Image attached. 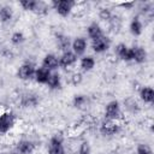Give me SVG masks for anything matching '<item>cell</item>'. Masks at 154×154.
I'll return each instance as SVG.
<instances>
[{
	"mask_svg": "<svg viewBox=\"0 0 154 154\" xmlns=\"http://www.w3.org/2000/svg\"><path fill=\"white\" fill-rule=\"evenodd\" d=\"M76 6L77 2L73 0H53L51 2V7L55 11L57 14H59L63 18L69 17Z\"/></svg>",
	"mask_w": 154,
	"mask_h": 154,
	"instance_id": "obj_1",
	"label": "cell"
},
{
	"mask_svg": "<svg viewBox=\"0 0 154 154\" xmlns=\"http://www.w3.org/2000/svg\"><path fill=\"white\" fill-rule=\"evenodd\" d=\"M17 123V116L12 111L0 112V135L8 134Z\"/></svg>",
	"mask_w": 154,
	"mask_h": 154,
	"instance_id": "obj_2",
	"label": "cell"
},
{
	"mask_svg": "<svg viewBox=\"0 0 154 154\" xmlns=\"http://www.w3.org/2000/svg\"><path fill=\"white\" fill-rule=\"evenodd\" d=\"M17 101H18V105L20 107H25V108L36 107L40 103V95H37L34 91L26 90V91H23L18 95Z\"/></svg>",
	"mask_w": 154,
	"mask_h": 154,
	"instance_id": "obj_3",
	"label": "cell"
},
{
	"mask_svg": "<svg viewBox=\"0 0 154 154\" xmlns=\"http://www.w3.org/2000/svg\"><path fill=\"white\" fill-rule=\"evenodd\" d=\"M47 154H66L64 137L60 134H55L49 138L47 146Z\"/></svg>",
	"mask_w": 154,
	"mask_h": 154,
	"instance_id": "obj_4",
	"label": "cell"
},
{
	"mask_svg": "<svg viewBox=\"0 0 154 154\" xmlns=\"http://www.w3.org/2000/svg\"><path fill=\"white\" fill-rule=\"evenodd\" d=\"M122 130V124L118 120H107L105 119L99 128V131L102 136L106 137H112L116 136L117 134H119Z\"/></svg>",
	"mask_w": 154,
	"mask_h": 154,
	"instance_id": "obj_5",
	"label": "cell"
},
{
	"mask_svg": "<svg viewBox=\"0 0 154 154\" xmlns=\"http://www.w3.org/2000/svg\"><path fill=\"white\" fill-rule=\"evenodd\" d=\"M105 119L107 120H120L122 119V106L119 101L112 100L105 106Z\"/></svg>",
	"mask_w": 154,
	"mask_h": 154,
	"instance_id": "obj_6",
	"label": "cell"
},
{
	"mask_svg": "<svg viewBox=\"0 0 154 154\" xmlns=\"http://www.w3.org/2000/svg\"><path fill=\"white\" fill-rule=\"evenodd\" d=\"M35 71H36V66L30 61H25L17 69V77L22 81H30L34 79Z\"/></svg>",
	"mask_w": 154,
	"mask_h": 154,
	"instance_id": "obj_7",
	"label": "cell"
},
{
	"mask_svg": "<svg viewBox=\"0 0 154 154\" xmlns=\"http://www.w3.org/2000/svg\"><path fill=\"white\" fill-rule=\"evenodd\" d=\"M109 47H111V40L106 35L91 41V49L96 54H102V53L107 52L109 49Z\"/></svg>",
	"mask_w": 154,
	"mask_h": 154,
	"instance_id": "obj_8",
	"label": "cell"
},
{
	"mask_svg": "<svg viewBox=\"0 0 154 154\" xmlns=\"http://www.w3.org/2000/svg\"><path fill=\"white\" fill-rule=\"evenodd\" d=\"M36 149V144L34 141L29 138H22L16 143V153L17 154H32Z\"/></svg>",
	"mask_w": 154,
	"mask_h": 154,
	"instance_id": "obj_9",
	"label": "cell"
},
{
	"mask_svg": "<svg viewBox=\"0 0 154 154\" xmlns=\"http://www.w3.org/2000/svg\"><path fill=\"white\" fill-rule=\"evenodd\" d=\"M88 48V41L83 36H77L71 41V51L77 55H84L85 51Z\"/></svg>",
	"mask_w": 154,
	"mask_h": 154,
	"instance_id": "obj_10",
	"label": "cell"
},
{
	"mask_svg": "<svg viewBox=\"0 0 154 154\" xmlns=\"http://www.w3.org/2000/svg\"><path fill=\"white\" fill-rule=\"evenodd\" d=\"M59 58V67H63V69H69L71 66H73L76 63H77V59L78 57L70 49V51H66V52H63Z\"/></svg>",
	"mask_w": 154,
	"mask_h": 154,
	"instance_id": "obj_11",
	"label": "cell"
},
{
	"mask_svg": "<svg viewBox=\"0 0 154 154\" xmlns=\"http://www.w3.org/2000/svg\"><path fill=\"white\" fill-rule=\"evenodd\" d=\"M114 54L117 58H119L123 61H132V52H131V47L126 46L125 43H118L114 47Z\"/></svg>",
	"mask_w": 154,
	"mask_h": 154,
	"instance_id": "obj_12",
	"label": "cell"
},
{
	"mask_svg": "<svg viewBox=\"0 0 154 154\" xmlns=\"http://www.w3.org/2000/svg\"><path fill=\"white\" fill-rule=\"evenodd\" d=\"M41 66L47 69V70H49L51 72L57 71L58 67H59V58L53 53H48V54H46L43 57Z\"/></svg>",
	"mask_w": 154,
	"mask_h": 154,
	"instance_id": "obj_13",
	"label": "cell"
},
{
	"mask_svg": "<svg viewBox=\"0 0 154 154\" xmlns=\"http://www.w3.org/2000/svg\"><path fill=\"white\" fill-rule=\"evenodd\" d=\"M131 52H132V61H135L136 64H143L147 61L148 53L142 46H132Z\"/></svg>",
	"mask_w": 154,
	"mask_h": 154,
	"instance_id": "obj_14",
	"label": "cell"
},
{
	"mask_svg": "<svg viewBox=\"0 0 154 154\" xmlns=\"http://www.w3.org/2000/svg\"><path fill=\"white\" fill-rule=\"evenodd\" d=\"M140 100L146 105H152L154 102V89L149 85H144L138 91Z\"/></svg>",
	"mask_w": 154,
	"mask_h": 154,
	"instance_id": "obj_15",
	"label": "cell"
},
{
	"mask_svg": "<svg viewBox=\"0 0 154 154\" xmlns=\"http://www.w3.org/2000/svg\"><path fill=\"white\" fill-rule=\"evenodd\" d=\"M55 46L59 51L66 52L71 48V38L65 34H55Z\"/></svg>",
	"mask_w": 154,
	"mask_h": 154,
	"instance_id": "obj_16",
	"label": "cell"
},
{
	"mask_svg": "<svg viewBox=\"0 0 154 154\" xmlns=\"http://www.w3.org/2000/svg\"><path fill=\"white\" fill-rule=\"evenodd\" d=\"M87 35L91 41H94V40L99 38V37L103 36L105 34H103V30H102L101 25L99 23H96V22H93L87 26Z\"/></svg>",
	"mask_w": 154,
	"mask_h": 154,
	"instance_id": "obj_17",
	"label": "cell"
},
{
	"mask_svg": "<svg viewBox=\"0 0 154 154\" xmlns=\"http://www.w3.org/2000/svg\"><path fill=\"white\" fill-rule=\"evenodd\" d=\"M129 30H130L132 36H140L142 34V31H143V22L141 20L140 16H135L131 19V22L129 24Z\"/></svg>",
	"mask_w": 154,
	"mask_h": 154,
	"instance_id": "obj_18",
	"label": "cell"
},
{
	"mask_svg": "<svg viewBox=\"0 0 154 154\" xmlns=\"http://www.w3.org/2000/svg\"><path fill=\"white\" fill-rule=\"evenodd\" d=\"M95 65H96V60L93 55H83L79 59V67L84 72H89V71L94 70Z\"/></svg>",
	"mask_w": 154,
	"mask_h": 154,
	"instance_id": "obj_19",
	"label": "cell"
},
{
	"mask_svg": "<svg viewBox=\"0 0 154 154\" xmlns=\"http://www.w3.org/2000/svg\"><path fill=\"white\" fill-rule=\"evenodd\" d=\"M61 84H63V81H61V76L59 75V72H57V71L51 72L49 78H48L46 85L51 90H58V89L61 88Z\"/></svg>",
	"mask_w": 154,
	"mask_h": 154,
	"instance_id": "obj_20",
	"label": "cell"
},
{
	"mask_svg": "<svg viewBox=\"0 0 154 154\" xmlns=\"http://www.w3.org/2000/svg\"><path fill=\"white\" fill-rule=\"evenodd\" d=\"M49 75H51V71L40 66V67H36V71H35V75H34V79L37 84H46L48 78H49Z\"/></svg>",
	"mask_w": 154,
	"mask_h": 154,
	"instance_id": "obj_21",
	"label": "cell"
},
{
	"mask_svg": "<svg viewBox=\"0 0 154 154\" xmlns=\"http://www.w3.org/2000/svg\"><path fill=\"white\" fill-rule=\"evenodd\" d=\"M13 19V10L12 7L4 5L0 6V23L1 24H8Z\"/></svg>",
	"mask_w": 154,
	"mask_h": 154,
	"instance_id": "obj_22",
	"label": "cell"
},
{
	"mask_svg": "<svg viewBox=\"0 0 154 154\" xmlns=\"http://www.w3.org/2000/svg\"><path fill=\"white\" fill-rule=\"evenodd\" d=\"M124 109L130 114H137L141 111V107L134 97H128L124 100Z\"/></svg>",
	"mask_w": 154,
	"mask_h": 154,
	"instance_id": "obj_23",
	"label": "cell"
},
{
	"mask_svg": "<svg viewBox=\"0 0 154 154\" xmlns=\"http://www.w3.org/2000/svg\"><path fill=\"white\" fill-rule=\"evenodd\" d=\"M49 7H51V4H47L45 1H40V0H36V5H35V8H34V13L38 14V16H45L48 13L49 11Z\"/></svg>",
	"mask_w": 154,
	"mask_h": 154,
	"instance_id": "obj_24",
	"label": "cell"
},
{
	"mask_svg": "<svg viewBox=\"0 0 154 154\" xmlns=\"http://www.w3.org/2000/svg\"><path fill=\"white\" fill-rule=\"evenodd\" d=\"M88 96L87 95H83V94H78V95H75L73 99H72V105L73 107L76 108H83L87 103H88Z\"/></svg>",
	"mask_w": 154,
	"mask_h": 154,
	"instance_id": "obj_25",
	"label": "cell"
},
{
	"mask_svg": "<svg viewBox=\"0 0 154 154\" xmlns=\"http://www.w3.org/2000/svg\"><path fill=\"white\" fill-rule=\"evenodd\" d=\"M113 17H114V14H113V12H112L111 8H108V7H102V8L99 10V18H100L101 20L109 23V22L113 19Z\"/></svg>",
	"mask_w": 154,
	"mask_h": 154,
	"instance_id": "obj_26",
	"label": "cell"
},
{
	"mask_svg": "<svg viewBox=\"0 0 154 154\" xmlns=\"http://www.w3.org/2000/svg\"><path fill=\"white\" fill-rule=\"evenodd\" d=\"M10 41L13 46H19L25 41V36L22 31H13L10 36Z\"/></svg>",
	"mask_w": 154,
	"mask_h": 154,
	"instance_id": "obj_27",
	"label": "cell"
},
{
	"mask_svg": "<svg viewBox=\"0 0 154 154\" xmlns=\"http://www.w3.org/2000/svg\"><path fill=\"white\" fill-rule=\"evenodd\" d=\"M36 5V0H20L19 1V6L28 12H32Z\"/></svg>",
	"mask_w": 154,
	"mask_h": 154,
	"instance_id": "obj_28",
	"label": "cell"
},
{
	"mask_svg": "<svg viewBox=\"0 0 154 154\" xmlns=\"http://www.w3.org/2000/svg\"><path fill=\"white\" fill-rule=\"evenodd\" d=\"M76 154H91V148L88 141H82L78 146Z\"/></svg>",
	"mask_w": 154,
	"mask_h": 154,
	"instance_id": "obj_29",
	"label": "cell"
},
{
	"mask_svg": "<svg viewBox=\"0 0 154 154\" xmlns=\"http://www.w3.org/2000/svg\"><path fill=\"white\" fill-rule=\"evenodd\" d=\"M135 154H153V150H152V148H150L148 144H146V143H140V144H137V147H136Z\"/></svg>",
	"mask_w": 154,
	"mask_h": 154,
	"instance_id": "obj_30",
	"label": "cell"
},
{
	"mask_svg": "<svg viewBox=\"0 0 154 154\" xmlns=\"http://www.w3.org/2000/svg\"><path fill=\"white\" fill-rule=\"evenodd\" d=\"M82 79H83V77H82V73H81V72H73V73L69 77L70 83H71V84H73V85L79 84V83L82 82Z\"/></svg>",
	"mask_w": 154,
	"mask_h": 154,
	"instance_id": "obj_31",
	"label": "cell"
},
{
	"mask_svg": "<svg viewBox=\"0 0 154 154\" xmlns=\"http://www.w3.org/2000/svg\"><path fill=\"white\" fill-rule=\"evenodd\" d=\"M119 6L123 7V8H125V10H131L135 6V2L134 1H130V2H120Z\"/></svg>",
	"mask_w": 154,
	"mask_h": 154,
	"instance_id": "obj_32",
	"label": "cell"
},
{
	"mask_svg": "<svg viewBox=\"0 0 154 154\" xmlns=\"http://www.w3.org/2000/svg\"><path fill=\"white\" fill-rule=\"evenodd\" d=\"M1 154H17V153L14 152V153H1Z\"/></svg>",
	"mask_w": 154,
	"mask_h": 154,
	"instance_id": "obj_33",
	"label": "cell"
}]
</instances>
